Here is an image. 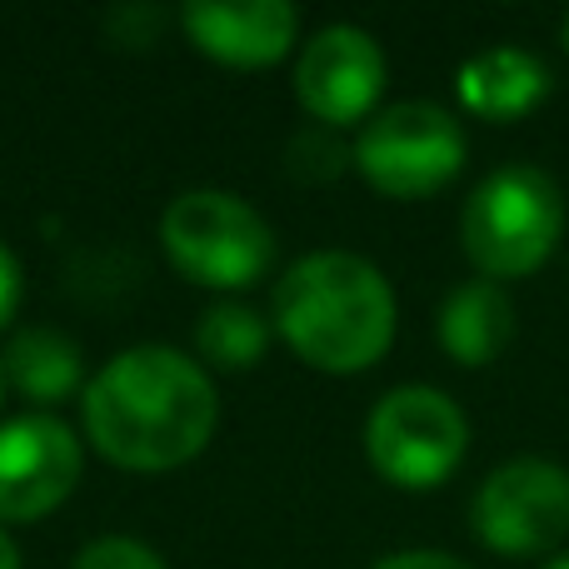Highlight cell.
<instances>
[{"label":"cell","mask_w":569,"mask_h":569,"mask_svg":"<svg viewBox=\"0 0 569 569\" xmlns=\"http://www.w3.org/2000/svg\"><path fill=\"white\" fill-rule=\"evenodd\" d=\"M86 440L130 475H166L206 455L220 425V395L206 365L176 345H130L80 390Z\"/></svg>","instance_id":"1"},{"label":"cell","mask_w":569,"mask_h":569,"mask_svg":"<svg viewBox=\"0 0 569 569\" xmlns=\"http://www.w3.org/2000/svg\"><path fill=\"white\" fill-rule=\"evenodd\" d=\"M270 320L300 365L320 375H360L390 355L400 310L375 260L315 250L276 280Z\"/></svg>","instance_id":"2"},{"label":"cell","mask_w":569,"mask_h":569,"mask_svg":"<svg viewBox=\"0 0 569 569\" xmlns=\"http://www.w3.org/2000/svg\"><path fill=\"white\" fill-rule=\"evenodd\" d=\"M565 190L540 166H500L460 210V250L480 280H525L560 250Z\"/></svg>","instance_id":"3"},{"label":"cell","mask_w":569,"mask_h":569,"mask_svg":"<svg viewBox=\"0 0 569 569\" xmlns=\"http://www.w3.org/2000/svg\"><path fill=\"white\" fill-rule=\"evenodd\" d=\"M166 260L200 290H250L276 270V226L236 190H186L160 216Z\"/></svg>","instance_id":"4"},{"label":"cell","mask_w":569,"mask_h":569,"mask_svg":"<svg viewBox=\"0 0 569 569\" xmlns=\"http://www.w3.org/2000/svg\"><path fill=\"white\" fill-rule=\"evenodd\" d=\"M465 130L435 100H395L360 126L350 160L370 190L390 200H425L465 170Z\"/></svg>","instance_id":"5"},{"label":"cell","mask_w":569,"mask_h":569,"mask_svg":"<svg viewBox=\"0 0 569 569\" xmlns=\"http://www.w3.org/2000/svg\"><path fill=\"white\" fill-rule=\"evenodd\" d=\"M470 450V420L435 385H395L365 420V460L395 490H440Z\"/></svg>","instance_id":"6"},{"label":"cell","mask_w":569,"mask_h":569,"mask_svg":"<svg viewBox=\"0 0 569 569\" xmlns=\"http://www.w3.org/2000/svg\"><path fill=\"white\" fill-rule=\"evenodd\" d=\"M470 530L485 550L505 560L560 555L569 540V470L545 455L505 460L475 490Z\"/></svg>","instance_id":"7"},{"label":"cell","mask_w":569,"mask_h":569,"mask_svg":"<svg viewBox=\"0 0 569 569\" xmlns=\"http://www.w3.org/2000/svg\"><path fill=\"white\" fill-rule=\"evenodd\" d=\"M86 450L76 430L46 410L16 415L0 425V530L36 525L76 495Z\"/></svg>","instance_id":"8"},{"label":"cell","mask_w":569,"mask_h":569,"mask_svg":"<svg viewBox=\"0 0 569 569\" xmlns=\"http://www.w3.org/2000/svg\"><path fill=\"white\" fill-rule=\"evenodd\" d=\"M385 50L370 30L360 26H325L305 40L295 60V96L305 116L325 130L365 126L380 110L385 96Z\"/></svg>","instance_id":"9"},{"label":"cell","mask_w":569,"mask_h":569,"mask_svg":"<svg viewBox=\"0 0 569 569\" xmlns=\"http://www.w3.org/2000/svg\"><path fill=\"white\" fill-rule=\"evenodd\" d=\"M186 40L200 56L220 60L230 70H266L290 56L295 36H300V10L284 0H246V6H226V0H190L176 10Z\"/></svg>","instance_id":"10"},{"label":"cell","mask_w":569,"mask_h":569,"mask_svg":"<svg viewBox=\"0 0 569 569\" xmlns=\"http://www.w3.org/2000/svg\"><path fill=\"white\" fill-rule=\"evenodd\" d=\"M555 76L535 50L525 46H490L475 50L460 70H455V96L470 110L475 120H490V126H515L525 120L535 106H545Z\"/></svg>","instance_id":"11"},{"label":"cell","mask_w":569,"mask_h":569,"mask_svg":"<svg viewBox=\"0 0 569 569\" xmlns=\"http://www.w3.org/2000/svg\"><path fill=\"white\" fill-rule=\"evenodd\" d=\"M435 335L440 350L465 370L495 365L515 340V300L505 284L495 280H465L440 300L435 315Z\"/></svg>","instance_id":"12"},{"label":"cell","mask_w":569,"mask_h":569,"mask_svg":"<svg viewBox=\"0 0 569 569\" xmlns=\"http://www.w3.org/2000/svg\"><path fill=\"white\" fill-rule=\"evenodd\" d=\"M0 365H6V385L30 405H60L86 380L80 345L70 335L50 330V325H26V330L10 335Z\"/></svg>","instance_id":"13"},{"label":"cell","mask_w":569,"mask_h":569,"mask_svg":"<svg viewBox=\"0 0 569 569\" xmlns=\"http://www.w3.org/2000/svg\"><path fill=\"white\" fill-rule=\"evenodd\" d=\"M270 335H276V325H270L256 305L220 300L200 315L196 355L206 365H216V370H256L270 350Z\"/></svg>","instance_id":"14"},{"label":"cell","mask_w":569,"mask_h":569,"mask_svg":"<svg viewBox=\"0 0 569 569\" xmlns=\"http://www.w3.org/2000/svg\"><path fill=\"white\" fill-rule=\"evenodd\" d=\"M284 166H290L295 180H310V186H325V180L345 176V166H355L350 150L340 146V136L325 126H310L300 130V136L290 140V150H284Z\"/></svg>","instance_id":"15"},{"label":"cell","mask_w":569,"mask_h":569,"mask_svg":"<svg viewBox=\"0 0 569 569\" xmlns=\"http://www.w3.org/2000/svg\"><path fill=\"white\" fill-rule=\"evenodd\" d=\"M70 569H170L160 550H150L136 535H100L70 560Z\"/></svg>","instance_id":"16"},{"label":"cell","mask_w":569,"mask_h":569,"mask_svg":"<svg viewBox=\"0 0 569 569\" xmlns=\"http://www.w3.org/2000/svg\"><path fill=\"white\" fill-rule=\"evenodd\" d=\"M20 300H26V270H20V256L0 240V335L10 330V320L20 315Z\"/></svg>","instance_id":"17"},{"label":"cell","mask_w":569,"mask_h":569,"mask_svg":"<svg viewBox=\"0 0 569 569\" xmlns=\"http://www.w3.org/2000/svg\"><path fill=\"white\" fill-rule=\"evenodd\" d=\"M370 569H470V565L445 550H395V555H385V560H375Z\"/></svg>","instance_id":"18"},{"label":"cell","mask_w":569,"mask_h":569,"mask_svg":"<svg viewBox=\"0 0 569 569\" xmlns=\"http://www.w3.org/2000/svg\"><path fill=\"white\" fill-rule=\"evenodd\" d=\"M0 569H20V550H16V540H10L6 530H0Z\"/></svg>","instance_id":"19"},{"label":"cell","mask_w":569,"mask_h":569,"mask_svg":"<svg viewBox=\"0 0 569 569\" xmlns=\"http://www.w3.org/2000/svg\"><path fill=\"white\" fill-rule=\"evenodd\" d=\"M540 569H569V550H560V555H550Z\"/></svg>","instance_id":"20"},{"label":"cell","mask_w":569,"mask_h":569,"mask_svg":"<svg viewBox=\"0 0 569 569\" xmlns=\"http://www.w3.org/2000/svg\"><path fill=\"white\" fill-rule=\"evenodd\" d=\"M6 390L10 385H6V365H0V405H6Z\"/></svg>","instance_id":"21"},{"label":"cell","mask_w":569,"mask_h":569,"mask_svg":"<svg viewBox=\"0 0 569 569\" xmlns=\"http://www.w3.org/2000/svg\"><path fill=\"white\" fill-rule=\"evenodd\" d=\"M560 40H565V50H569V16H565V26H560Z\"/></svg>","instance_id":"22"}]
</instances>
